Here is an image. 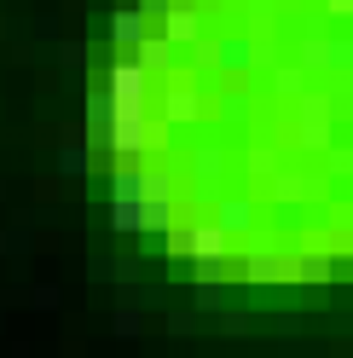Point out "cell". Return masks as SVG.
<instances>
[{"instance_id":"cell-16","label":"cell","mask_w":353,"mask_h":358,"mask_svg":"<svg viewBox=\"0 0 353 358\" xmlns=\"http://www.w3.org/2000/svg\"><path fill=\"white\" fill-rule=\"evenodd\" d=\"M139 329H145V324H139V306H134V301H122V312H116V335H122V341H134Z\"/></svg>"},{"instance_id":"cell-3","label":"cell","mask_w":353,"mask_h":358,"mask_svg":"<svg viewBox=\"0 0 353 358\" xmlns=\"http://www.w3.org/2000/svg\"><path fill=\"white\" fill-rule=\"evenodd\" d=\"M145 231H174V179L162 168L145 173Z\"/></svg>"},{"instance_id":"cell-10","label":"cell","mask_w":353,"mask_h":358,"mask_svg":"<svg viewBox=\"0 0 353 358\" xmlns=\"http://www.w3.org/2000/svg\"><path fill=\"white\" fill-rule=\"evenodd\" d=\"M214 226L232 231V237L255 231V203H249V196H220V203H214Z\"/></svg>"},{"instance_id":"cell-13","label":"cell","mask_w":353,"mask_h":358,"mask_svg":"<svg viewBox=\"0 0 353 358\" xmlns=\"http://www.w3.org/2000/svg\"><path fill=\"white\" fill-rule=\"evenodd\" d=\"M330 278H336V260H330L324 249L296 255V283H330Z\"/></svg>"},{"instance_id":"cell-24","label":"cell","mask_w":353,"mask_h":358,"mask_svg":"<svg viewBox=\"0 0 353 358\" xmlns=\"http://www.w3.org/2000/svg\"><path fill=\"white\" fill-rule=\"evenodd\" d=\"M220 329H226V335H244L249 318H244V312H226V318H220Z\"/></svg>"},{"instance_id":"cell-2","label":"cell","mask_w":353,"mask_h":358,"mask_svg":"<svg viewBox=\"0 0 353 358\" xmlns=\"http://www.w3.org/2000/svg\"><path fill=\"white\" fill-rule=\"evenodd\" d=\"M104 87H110V104H145L151 99V70L139 58H116L110 76H104Z\"/></svg>"},{"instance_id":"cell-8","label":"cell","mask_w":353,"mask_h":358,"mask_svg":"<svg viewBox=\"0 0 353 358\" xmlns=\"http://www.w3.org/2000/svg\"><path fill=\"white\" fill-rule=\"evenodd\" d=\"M244 278H249V283H284V278H296V255L255 249V255L244 260Z\"/></svg>"},{"instance_id":"cell-17","label":"cell","mask_w":353,"mask_h":358,"mask_svg":"<svg viewBox=\"0 0 353 358\" xmlns=\"http://www.w3.org/2000/svg\"><path fill=\"white\" fill-rule=\"evenodd\" d=\"M272 81H278V93H284V99H301V81H307V70H301V64H290V70H278Z\"/></svg>"},{"instance_id":"cell-5","label":"cell","mask_w":353,"mask_h":358,"mask_svg":"<svg viewBox=\"0 0 353 358\" xmlns=\"http://www.w3.org/2000/svg\"><path fill=\"white\" fill-rule=\"evenodd\" d=\"M353 64V41H301V70H347Z\"/></svg>"},{"instance_id":"cell-22","label":"cell","mask_w":353,"mask_h":358,"mask_svg":"<svg viewBox=\"0 0 353 358\" xmlns=\"http://www.w3.org/2000/svg\"><path fill=\"white\" fill-rule=\"evenodd\" d=\"M58 58L70 64V70H81V64H87V47H81V41H70V47H58Z\"/></svg>"},{"instance_id":"cell-12","label":"cell","mask_w":353,"mask_h":358,"mask_svg":"<svg viewBox=\"0 0 353 358\" xmlns=\"http://www.w3.org/2000/svg\"><path fill=\"white\" fill-rule=\"evenodd\" d=\"M110 41H116V47H139V41H145V12L139 6H122L116 17H110Z\"/></svg>"},{"instance_id":"cell-11","label":"cell","mask_w":353,"mask_h":358,"mask_svg":"<svg viewBox=\"0 0 353 358\" xmlns=\"http://www.w3.org/2000/svg\"><path fill=\"white\" fill-rule=\"evenodd\" d=\"M134 58L145 64L151 76H168V70H174V41H168V35H145L139 47H134Z\"/></svg>"},{"instance_id":"cell-18","label":"cell","mask_w":353,"mask_h":358,"mask_svg":"<svg viewBox=\"0 0 353 358\" xmlns=\"http://www.w3.org/2000/svg\"><path fill=\"white\" fill-rule=\"evenodd\" d=\"M162 249H168L174 260H191V226H174V231L162 237Z\"/></svg>"},{"instance_id":"cell-23","label":"cell","mask_w":353,"mask_h":358,"mask_svg":"<svg viewBox=\"0 0 353 358\" xmlns=\"http://www.w3.org/2000/svg\"><path fill=\"white\" fill-rule=\"evenodd\" d=\"M174 6H180V0H139V12H145V17H168Z\"/></svg>"},{"instance_id":"cell-6","label":"cell","mask_w":353,"mask_h":358,"mask_svg":"<svg viewBox=\"0 0 353 358\" xmlns=\"http://www.w3.org/2000/svg\"><path fill=\"white\" fill-rule=\"evenodd\" d=\"M203 116V93H197L191 81H174L168 93H162V122L168 127H186V122H197Z\"/></svg>"},{"instance_id":"cell-15","label":"cell","mask_w":353,"mask_h":358,"mask_svg":"<svg viewBox=\"0 0 353 358\" xmlns=\"http://www.w3.org/2000/svg\"><path fill=\"white\" fill-rule=\"evenodd\" d=\"M191 173H197V179H203V185H214V179H220V173H226V156H220L214 145H209V150H197V156H191Z\"/></svg>"},{"instance_id":"cell-4","label":"cell","mask_w":353,"mask_h":358,"mask_svg":"<svg viewBox=\"0 0 353 358\" xmlns=\"http://www.w3.org/2000/svg\"><path fill=\"white\" fill-rule=\"evenodd\" d=\"M203 64H214V70H249V64L261 58L249 35H226V41H203V52H197Z\"/></svg>"},{"instance_id":"cell-7","label":"cell","mask_w":353,"mask_h":358,"mask_svg":"<svg viewBox=\"0 0 353 358\" xmlns=\"http://www.w3.org/2000/svg\"><path fill=\"white\" fill-rule=\"evenodd\" d=\"M301 145H313V150L330 145V99H319V93H301Z\"/></svg>"},{"instance_id":"cell-19","label":"cell","mask_w":353,"mask_h":358,"mask_svg":"<svg viewBox=\"0 0 353 358\" xmlns=\"http://www.w3.org/2000/svg\"><path fill=\"white\" fill-rule=\"evenodd\" d=\"M226 295H220V283H197V312H220Z\"/></svg>"},{"instance_id":"cell-26","label":"cell","mask_w":353,"mask_h":358,"mask_svg":"<svg viewBox=\"0 0 353 358\" xmlns=\"http://www.w3.org/2000/svg\"><path fill=\"white\" fill-rule=\"evenodd\" d=\"M0 249H6V237H0Z\"/></svg>"},{"instance_id":"cell-21","label":"cell","mask_w":353,"mask_h":358,"mask_svg":"<svg viewBox=\"0 0 353 358\" xmlns=\"http://www.w3.org/2000/svg\"><path fill=\"white\" fill-rule=\"evenodd\" d=\"M168 335H197V312H168Z\"/></svg>"},{"instance_id":"cell-14","label":"cell","mask_w":353,"mask_h":358,"mask_svg":"<svg viewBox=\"0 0 353 358\" xmlns=\"http://www.w3.org/2000/svg\"><path fill=\"white\" fill-rule=\"evenodd\" d=\"M87 168H93V145H81V133H70V145L58 150V173H70V179H81Z\"/></svg>"},{"instance_id":"cell-9","label":"cell","mask_w":353,"mask_h":358,"mask_svg":"<svg viewBox=\"0 0 353 358\" xmlns=\"http://www.w3.org/2000/svg\"><path fill=\"white\" fill-rule=\"evenodd\" d=\"M162 35L174 41V47H203V12L180 0V6H174V12L162 17Z\"/></svg>"},{"instance_id":"cell-20","label":"cell","mask_w":353,"mask_h":358,"mask_svg":"<svg viewBox=\"0 0 353 358\" xmlns=\"http://www.w3.org/2000/svg\"><path fill=\"white\" fill-rule=\"evenodd\" d=\"M249 173H261V179H267V173H278V150H267V145H261V150L249 156Z\"/></svg>"},{"instance_id":"cell-25","label":"cell","mask_w":353,"mask_h":358,"mask_svg":"<svg viewBox=\"0 0 353 358\" xmlns=\"http://www.w3.org/2000/svg\"><path fill=\"white\" fill-rule=\"evenodd\" d=\"M324 17H353V0H319Z\"/></svg>"},{"instance_id":"cell-1","label":"cell","mask_w":353,"mask_h":358,"mask_svg":"<svg viewBox=\"0 0 353 358\" xmlns=\"http://www.w3.org/2000/svg\"><path fill=\"white\" fill-rule=\"evenodd\" d=\"M110 226L145 231V168L139 162H116V173H110Z\"/></svg>"}]
</instances>
